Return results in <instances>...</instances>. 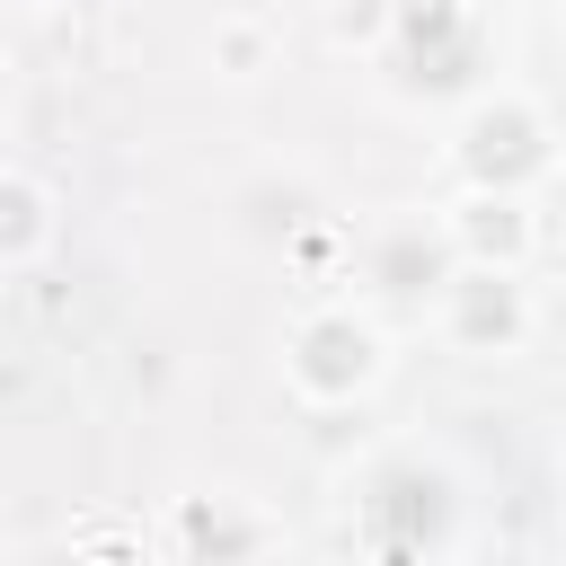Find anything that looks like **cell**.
Returning <instances> with one entry per match:
<instances>
[{"label": "cell", "instance_id": "obj_1", "mask_svg": "<svg viewBox=\"0 0 566 566\" xmlns=\"http://www.w3.org/2000/svg\"><path fill=\"white\" fill-rule=\"evenodd\" d=\"M345 531L371 566H433L460 539V478L424 451H371L345 478Z\"/></svg>", "mask_w": 566, "mask_h": 566}, {"label": "cell", "instance_id": "obj_2", "mask_svg": "<svg viewBox=\"0 0 566 566\" xmlns=\"http://www.w3.org/2000/svg\"><path fill=\"white\" fill-rule=\"evenodd\" d=\"M380 371H389V327L363 301H318L283 336V380L301 407H354L380 389Z\"/></svg>", "mask_w": 566, "mask_h": 566}, {"label": "cell", "instance_id": "obj_3", "mask_svg": "<svg viewBox=\"0 0 566 566\" xmlns=\"http://www.w3.org/2000/svg\"><path fill=\"white\" fill-rule=\"evenodd\" d=\"M469 195H531L557 150H548V115L522 97V88H478L469 115H460V142H451Z\"/></svg>", "mask_w": 566, "mask_h": 566}, {"label": "cell", "instance_id": "obj_4", "mask_svg": "<svg viewBox=\"0 0 566 566\" xmlns=\"http://www.w3.org/2000/svg\"><path fill=\"white\" fill-rule=\"evenodd\" d=\"M478 9L469 0H380V71L424 97V88H469L478 80Z\"/></svg>", "mask_w": 566, "mask_h": 566}, {"label": "cell", "instance_id": "obj_5", "mask_svg": "<svg viewBox=\"0 0 566 566\" xmlns=\"http://www.w3.org/2000/svg\"><path fill=\"white\" fill-rule=\"evenodd\" d=\"M424 310H433V327H442V345H451V354L504 363V354H522V345H531V292H522V274L451 265V274H442V292H433Z\"/></svg>", "mask_w": 566, "mask_h": 566}, {"label": "cell", "instance_id": "obj_6", "mask_svg": "<svg viewBox=\"0 0 566 566\" xmlns=\"http://www.w3.org/2000/svg\"><path fill=\"white\" fill-rule=\"evenodd\" d=\"M442 274H451V239H442V221H424V212L389 221V230L363 248V292L389 301V310H424V301L442 292ZM371 301H363V310H371Z\"/></svg>", "mask_w": 566, "mask_h": 566}, {"label": "cell", "instance_id": "obj_7", "mask_svg": "<svg viewBox=\"0 0 566 566\" xmlns=\"http://www.w3.org/2000/svg\"><path fill=\"white\" fill-rule=\"evenodd\" d=\"M442 239H451V265L522 274L531 248H539V221H531V195H460L442 212Z\"/></svg>", "mask_w": 566, "mask_h": 566}, {"label": "cell", "instance_id": "obj_8", "mask_svg": "<svg viewBox=\"0 0 566 566\" xmlns=\"http://www.w3.org/2000/svg\"><path fill=\"white\" fill-rule=\"evenodd\" d=\"M168 539L195 557V566H265V513L248 504V495H186L177 504V522H168Z\"/></svg>", "mask_w": 566, "mask_h": 566}, {"label": "cell", "instance_id": "obj_9", "mask_svg": "<svg viewBox=\"0 0 566 566\" xmlns=\"http://www.w3.org/2000/svg\"><path fill=\"white\" fill-rule=\"evenodd\" d=\"M53 248V195L27 168H0V265H27Z\"/></svg>", "mask_w": 566, "mask_h": 566}, {"label": "cell", "instance_id": "obj_10", "mask_svg": "<svg viewBox=\"0 0 566 566\" xmlns=\"http://www.w3.org/2000/svg\"><path fill=\"white\" fill-rule=\"evenodd\" d=\"M18 566H88L80 548H44V557H18Z\"/></svg>", "mask_w": 566, "mask_h": 566}, {"label": "cell", "instance_id": "obj_11", "mask_svg": "<svg viewBox=\"0 0 566 566\" xmlns=\"http://www.w3.org/2000/svg\"><path fill=\"white\" fill-rule=\"evenodd\" d=\"M318 9H345V0H318Z\"/></svg>", "mask_w": 566, "mask_h": 566}]
</instances>
